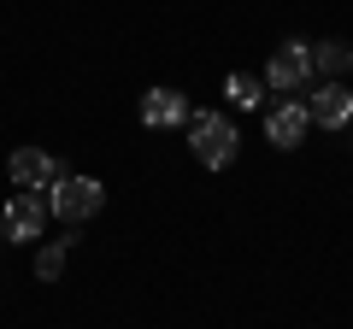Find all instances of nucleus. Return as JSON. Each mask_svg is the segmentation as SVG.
<instances>
[{"label": "nucleus", "mask_w": 353, "mask_h": 329, "mask_svg": "<svg viewBox=\"0 0 353 329\" xmlns=\"http://www.w3.org/2000/svg\"><path fill=\"white\" fill-rule=\"evenodd\" d=\"M189 147H194V159H201L206 171H224L241 153V136H236V124H230L224 112H194L189 118Z\"/></svg>", "instance_id": "obj_1"}, {"label": "nucleus", "mask_w": 353, "mask_h": 329, "mask_svg": "<svg viewBox=\"0 0 353 329\" xmlns=\"http://www.w3.org/2000/svg\"><path fill=\"white\" fill-rule=\"evenodd\" d=\"M48 200H53V217H59V224L83 229L88 217L106 206V182H101V177H59V182L48 189Z\"/></svg>", "instance_id": "obj_2"}, {"label": "nucleus", "mask_w": 353, "mask_h": 329, "mask_svg": "<svg viewBox=\"0 0 353 329\" xmlns=\"http://www.w3.org/2000/svg\"><path fill=\"white\" fill-rule=\"evenodd\" d=\"M48 217H53L48 189H18L12 200H6V224H0V235H6V241H24V247H41Z\"/></svg>", "instance_id": "obj_3"}, {"label": "nucleus", "mask_w": 353, "mask_h": 329, "mask_svg": "<svg viewBox=\"0 0 353 329\" xmlns=\"http://www.w3.org/2000/svg\"><path fill=\"white\" fill-rule=\"evenodd\" d=\"M318 83V65H312V41H283L277 53H271V65H265V89H283V94H294V89H312Z\"/></svg>", "instance_id": "obj_4"}, {"label": "nucleus", "mask_w": 353, "mask_h": 329, "mask_svg": "<svg viewBox=\"0 0 353 329\" xmlns=\"http://www.w3.org/2000/svg\"><path fill=\"white\" fill-rule=\"evenodd\" d=\"M306 112L318 129H347L353 124V89L347 83H312L306 89Z\"/></svg>", "instance_id": "obj_5"}, {"label": "nucleus", "mask_w": 353, "mask_h": 329, "mask_svg": "<svg viewBox=\"0 0 353 329\" xmlns=\"http://www.w3.org/2000/svg\"><path fill=\"white\" fill-rule=\"evenodd\" d=\"M306 129H312V112H306V100H277L271 112H265V141L271 147H301L306 141Z\"/></svg>", "instance_id": "obj_6"}, {"label": "nucleus", "mask_w": 353, "mask_h": 329, "mask_svg": "<svg viewBox=\"0 0 353 329\" xmlns=\"http://www.w3.org/2000/svg\"><path fill=\"white\" fill-rule=\"evenodd\" d=\"M6 171H12V189H53V182L65 177L59 159L41 153V147H18L12 159H6Z\"/></svg>", "instance_id": "obj_7"}, {"label": "nucleus", "mask_w": 353, "mask_h": 329, "mask_svg": "<svg viewBox=\"0 0 353 329\" xmlns=\"http://www.w3.org/2000/svg\"><path fill=\"white\" fill-rule=\"evenodd\" d=\"M141 124H148V129L189 124V100H183L176 89H148V94H141Z\"/></svg>", "instance_id": "obj_8"}, {"label": "nucleus", "mask_w": 353, "mask_h": 329, "mask_svg": "<svg viewBox=\"0 0 353 329\" xmlns=\"http://www.w3.org/2000/svg\"><path fill=\"white\" fill-rule=\"evenodd\" d=\"M224 100L236 106V112H253V106L265 100V76H248V71H230V76H224Z\"/></svg>", "instance_id": "obj_9"}, {"label": "nucleus", "mask_w": 353, "mask_h": 329, "mask_svg": "<svg viewBox=\"0 0 353 329\" xmlns=\"http://www.w3.org/2000/svg\"><path fill=\"white\" fill-rule=\"evenodd\" d=\"M312 65L330 76V83H341V76H353V47H347V41H318Z\"/></svg>", "instance_id": "obj_10"}, {"label": "nucleus", "mask_w": 353, "mask_h": 329, "mask_svg": "<svg viewBox=\"0 0 353 329\" xmlns=\"http://www.w3.org/2000/svg\"><path fill=\"white\" fill-rule=\"evenodd\" d=\"M71 241L77 235H59V241H41V247H36V277L41 282H59L65 277V253H71Z\"/></svg>", "instance_id": "obj_11"}, {"label": "nucleus", "mask_w": 353, "mask_h": 329, "mask_svg": "<svg viewBox=\"0 0 353 329\" xmlns=\"http://www.w3.org/2000/svg\"><path fill=\"white\" fill-rule=\"evenodd\" d=\"M0 241H6V235H0Z\"/></svg>", "instance_id": "obj_12"}]
</instances>
